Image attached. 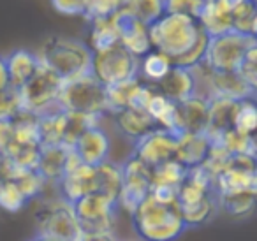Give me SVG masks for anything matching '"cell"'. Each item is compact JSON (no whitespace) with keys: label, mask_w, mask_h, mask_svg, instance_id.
<instances>
[{"label":"cell","mask_w":257,"mask_h":241,"mask_svg":"<svg viewBox=\"0 0 257 241\" xmlns=\"http://www.w3.org/2000/svg\"><path fill=\"white\" fill-rule=\"evenodd\" d=\"M131 220L141 241H176L187 230L178 204H162L150 194L131 213Z\"/></svg>","instance_id":"obj_1"},{"label":"cell","mask_w":257,"mask_h":241,"mask_svg":"<svg viewBox=\"0 0 257 241\" xmlns=\"http://www.w3.org/2000/svg\"><path fill=\"white\" fill-rule=\"evenodd\" d=\"M37 57L41 64L55 72L62 81L90 74L92 50L79 39L53 36L43 44Z\"/></svg>","instance_id":"obj_2"},{"label":"cell","mask_w":257,"mask_h":241,"mask_svg":"<svg viewBox=\"0 0 257 241\" xmlns=\"http://www.w3.org/2000/svg\"><path fill=\"white\" fill-rule=\"evenodd\" d=\"M148 30H150L152 50L168 55L171 60L182 57L201 32L197 20L182 15H168V13L148 25Z\"/></svg>","instance_id":"obj_3"},{"label":"cell","mask_w":257,"mask_h":241,"mask_svg":"<svg viewBox=\"0 0 257 241\" xmlns=\"http://www.w3.org/2000/svg\"><path fill=\"white\" fill-rule=\"evenodd\" d=\"M37 234L58 241H76L81 234L74 208L64 197H41L34 209Z\"/></svg>","instance_id":"obj_4"},{"label":"cell","mask_w":257,"mask_h":241,"mask_svg":"<svg viewBox=\"0 0 257 241\" xmlns=\"http://www.w3.org/2000/svg\"><path fill=\"white\" fill-rule=\"evenodd\" d=\"M58 106L71 113L104 118L107 114L106 86L97 81L92 74L64 81L58 95Z\"/></svg>","instance_id":"obj_5"},{"label":"cell","mask_w":257,"mask_h":241,"mask_svg":"<svg viewBox=\"0 0 257 241\" xmlns=\"http://www.w3.org/2000/svg\"><path fill=\"white\" fill-rule=\"evenodd\" d=\"M253 46H257L255 37L241 36L232 30L222 36L210 37L203 64L213 72H236L245 55Z\"/></svg>","instance_id":"obj_6"},{"label":"cell","mask_w":257,"mask_h":241,"mask_svg":"<svg viewBox=\"0 0 257 241\" xmlns=\"http://www.w3.org/2000/svg\"><path fill=\"white\" fill-rule=\"evenodd\" d=\"M140 58L131 55L121 44L100 51H92L90 74L104 86H113L127 79L138 78Z\"/></svg>","instance_id":"obj_7"},{"label":"cell","mask_w":257,"mask_h":241,"mask_svg":"<svg viewBox=\"0 0 257 241\" xmlns=\"http://www.w3.org/2000/svg\"><path fill=\"white\" fill-rule=\"evenodd\" d=\"M62 83L64 81L55 72H51L50 69L41 64L36 74L18 90L22 109L41 116V114L58 107Z\"/></svg>","instance_id":"obj_8"},{"label":"cell","mask_w":257,"mask_h":241,"mask_svg":"<svg viewBox=\"0 0 257 241\" xmlns=\"http://www.w3.org/2000/svg\"><path fill=\"white\" fill-rule=\"evenodd\" d=\"M81 232H106L114 230L118 220L116 201L102 194H88L72 204Z\"/></svg>","instance_id":"obj_9"},{"label":"cell","mask_w":257,"mask_h":241,"mask_svg":"<svg viewBox=\"0 0 257 241\" xmlns=\"http://www.w3.org/2000/svg\"><path fill=\"white\" fill-rule=\"evenodd\" d=\"M121 167V188L116 199L118 209H123L128 215L141 204V201L150 194L152 167L141 162L138 157L131 155L120 164Z\"/></svg>","instance_id":"obj_10"},{"label":"cell","mask_w":257,"mask_h":241,"mask_svg":"<svg viewBox=\"0 0 257 241\" xmlns=\"http://www.w3.org/2000/svg\"><path fill=\"white\" fill-rule=\"evenodd\" d=\"M213 188H215V195L257 190L255 157H248V155L232 157L227 169H224L213 180Z\"/></svg>","instance_id":"obj_11"},{"label":"cell","mask_w":257,"mask_h":241,"mask_svg":"<svg viewBox=\"0 0 257 241\" xmlns=\"http://www.w3.org/2000/svg\"><path fill=\"white\" fill-rule=\"evenodd\" d=\"M155 86L141 81L140 78L127 79L118 85L106 86L107 114H113L121 109H147V104L154 93Z\"/></svg>","instance_id":"obj_12"},{"label":"cell","mask_w":257,"mask_h":241,"mask_svg":"<svg viewBox=\"0 0 257 241\" xmlns=\"http://www.w3.org/2000/svg\"><path fill=\"white\" fill-rule=\"evenodd\" d=\"M175 148L176 134L162 131V129H154L152 132H148L147 136H143L134 143L133 155L138 157L147 166L155 167L159 164L175 159Z\"/></svg>","instance_id":"obj_13"},{"label":"cell","mask_w":257,"mask_h":241,"mask_svg":"<svg viewBox=\"0 0 257 241\" xmlns=\"http://www.w3.org/2000/svg\"><path fill=\"white\" fill-rule=\"evenodd\" d=\"M78 159L86 166L97 167L111 157V138L100 125L90 127L78 138L72 146Z\"/></svg>","instance_id":"obj_14"},{"label":"cell","mask_w":257,"mask_h":241,"mask_svg":"<svg viewBox=\"0 0 257 241\" xmlns=\"http://www.w3.org/2000/svg\"><path fill=\"white\" fill-rule=\"evenodd\" d=\"M55 187L58 188V195L74 204L81 197L88 194H93L97 188V176H95V167L86 166V164H79L74 169L67 171L60 181Z\"/></svg>","instance_id":"obj_15"},{"label":"cell","mask_w":257,"mask_h":241,"mask_svg":"<svg viewBox=\"0 0 257 241\" xmlns=\"http://www.w3.org/2000/svg\"><path fill=\"white\" fill-rule=\"evenodd\" d=\"M211 141L206 134L201 132H180L176 134L175 160L187 169H192L203 164Z\"/></svg>","instance_id":"obj_16"},{"label":"cell","mask_w":257,"mask_h":241,"mask_svg":"<svg viewBox=\"0 0 257 241\" xmlns=\"http://www.w3.org/2000/svg\"><path fill=\"white\" fill-rule=\"evenodd\" d=\"M232 8L225 0H204L203 9L197 16V25L208 37H217L232 30Z\"/></svg>","instance_id":"obj_17"},{"label":"cell","mask_w":257,"mask_h":241,"mask_svg":"<svg viewBox=\"0 0 257 241\" xmlns=\"http://www.w3.org/2000/svg\"><path fill=\"white\" fill-rule=\"evenodd\" d=\"M238 102L239 100H232L227 97H211L208 100V127L204 134L210 138L211 143L218 141L224 132L232 129Z\"/></svg>","instance_id":"obj_18"},{"label":"cell","mask_w":257,"mask_h":241,"mask_svg":"<svg viewBox=\"0 0 257 241\" xmlns=\"http://www.w3.org/2000/svg\"><path fill=\"white\" fill-rule=\"evenodd\" d=\"M208 85L211 97H227L232 100L253 99L255 90H252L238 72H213L208 69Z\"/></svg>","instance_id":"obj_19"},{"label":"cell","mask_w":257,"mask_h":241,"mask_svg":"<svg viewBox=\"0 0 257 241\" xmlns=\"http://www.w3.org/2000/svg\"><path fill=\"white\" fill-rule=\"evenodd\" d=\"M157 90L169 100L180 104L196 93V79H194L192 69L178 67L173 64L171 71L166 74L161 83H157Z\"/></svg>","instance_id":"obj_20"},{"label":"cell","mask_w":257,"mask_h":241,"mask_svg":"<svg viewBox=\"0 0 257 241\" xmlns=\"http://www.w3.org/2000/svg\"><path fill=\"white\" fill-rule=\"evenodd\" d=\"M71 150L72 148L64 145L41 146L39 160H37V171L48 181V185H57L64 178Z\"/></svg>","instance_id":"obj_21"},{"label":"cell","mask_w":257,"mask_h":241,"mask_svg":"<svg viewBox=\"0 0 257 241\" xmlns=\"http://www.w3.org/2000/svg\"><path fill=\"white\" fill-rule=\"evenodd\" d=\"M88 43L86 46L92 51H100L120 44L121 18L118 15L95 18L88 22Z\"/></svg>","instance_id":"obj_22"},{"label":"cell","mask_w":257,"mask_h":241,"mask_svg":"<svg viewBox=\"0 0 257 241\" xmlns=\"http://www.w3.org/2000/svg\"><path fill=\"white\" fill-rule=\"evenodd\" d=\"M111 116H113L114 127L118 129V132L134 143L143 136H147L148 132H152L154 129H157L150 114L143 109H131L128 107V109L116 111Z\"/></svg>","instance_id":"obj_23"},{"label":"cell","mask_w":257,"mask_h":241,"mask_svg":"<svg viewBox=\"0 0 257 241\" xmlns=\"http://www.w3.org/2000/svg\"><path fill=\"white\" fill-rule=\"evenodd\" d=\"M6 58V67H8L9 74V83H11V88L20 90L34 74L37 72L41 65V60L37 57V53L29 50H15L8 55Z\"/></svg>","instance_id":"obj_24"},{"label":"cell","mask_w":257,"mask_h":241,"mask_svg":"<svg viewBox=\"0 0 257 241\" xmlns=\"http://www.w3.org/2000/svg\"><path fill=\"white\" fill-rule=\"evenodd\" d=\"M147 111L150 118L155 122L157 129L180 134V120H178V104L164 97L155 86L150 100L147 104Z\"/></svg>","instance_id":"obj_25"},{"label":"cell","mask_w":257,"mask_h":241,"mask_svg":"<svg viewBox=\"0 0 257 241\" xmlns=\"http://www.w3.org/2000/svg\"><path fill=\"white\" fill-rule=\"evenodd\" d=\"M120 44L136 58L145 57V55L152 50L148 25L140 22V20L121 18Z\"/></svg>","instance_id":"obj_26"},{"label":"cell","mask_w":257,"mask_h":241,"mask_svg":"<svg viewBox=\"0 0 257 241\" xmlns=\"http://www.w3.org/2000/svg\"><path fill=\"white\" fill-rule=\"evenodd\" d=\"M180 132H201L208 127V100L199 95H192L178 104Z\"/></svg>","instance_id":"obj_27"},{"label":"cell","mask_w":257,"mask_h":241,"mask_svg":"<svg viewBox=\"0 0 257 241\" xmlns=\"http://www.w3.org/2000/svg\"><path fill=\"white\" fill-rule=\"evenodd\" d=\"M116 15L120 18H133L152 25L164 15V0H120Z\"/></svg>","instance_id":"obj_28"},{"label":"cell","mask_w":257,"mask_h":241,"mask_svg":"<svg viewBox=\"0 0 257 241\" xmlns=\"http://www.w3.org/2000/svg\"><path fill=\"white\" fill-rule=\"evenodd\" d=\"M173 67V60L168 55L161 53L157 50H150L145 57L140 58L138 65V78L148 85H157L166 78Z\"/></svg>","instance_id":"obj_29"},{"label":"cell","mask_w":257,"mask_h":241,"mask_svg":"<svg viewBox=\"0 0 257 241\" xmlns=\"http://www.w3.org/2000/svg\"><path fill=\"white\" fill-rule=\"evenodd\" d=\"M39 146H41V139H39V127H37V116L32 113H27V111H22L13 120L11 148H39Z\"/></svg>","instance_id":"obj_30"},{"label":"cell","mask_w":257,"mask_h":241,"mask_svg":"<svg viewBox=\"0 0 257 241\" xmlns=\"http://www.w3.org/2000/svg\"><path fill=\"white\" fill-rule=\"evenodd\" d=\"M37 127H39L41 146L48 145H62L65 129V111L60 106L48 113L37 116Z\"/></svg>","instance_id":"obj_31"},{"label":"cell","mask_w":257,"mask_h":241,"mask_svg":"<svg viewBox=\"0 0 257 241\" xmlns=\"http://www.w3.org/2000/svg\"><path fill=\"white\" fill-rule=\"evenodd\" d=\"M180 216H182L183 223H185L187 229H194V227H199L208 223L218 211V202L217 195H208L203 201L194 202L190 206H178Z\"/></svg>","instance_id":"obj_32"},{"label":"cell","mask_w":257,"mask_h":241,"mask_svg":"<svg viewBox=\"0 0 257 241\" xmlns=\"http://www.w3.org/2000/svg\"><path fill=\"white\" fill-rule=\"evenodd\" d=\"M95 176H97V194H102L106 197L116 201L118 194L121 188V167L118 162L113 160H106L100 166L95 167Z\"/></svg>","instance_id":"obj_33"},{"label":"cell","mask_w":257,"mask_h":241,"mask_svg":"<svg viewBox=\"0 0 257 241\" xmlns=\"http://www.w3.org/2000/svg\"><path fill=\"white\" fill-rule=\"evenodd\" d=\"M187 167H183L180 162H176L175 159L162 162L159 166L152 167V176H150V188L155 187H164V188H173L178 190V187L182 185V181L187 176Z\"/></svg>","instance_id":"obj_34"},{"label":"cell","mask_w":257,"mask_h":241,"mask_svg":"<svg viewBox=\"0 0 257 241\" xmlns=\"http://www.w3.org/2000/svg\"><path fill=\"white\" fill-rule=\"evenodd\" d=\"M255 197H257V190L220 194L217 195L218 209H224L225 213H229L231 216H236V218H243V216H248L253 213Z\"/></svg>","instance_id":"obj_35"},{"label":"cell","mask_w":257,"mask_h":241,"mask_svg":"<svg viewBox=\"0 0 257 241\" xmlns=\"http://www.w3.org/2000/svg\"><path fill=\"white\" fill-rule=\"evenodd\" d=\"M11 181H15L16 187L22 190V194L25 195L29 202L44 197V192L48 187V181L41 176L37 169H18L16 167Z\"/></svg>","instance_id":"obj_36"},{"label":"cell","mask_w":257,"mask_h":241,"mask_svg":"<svg viewBox=\"0 0 257 241\" xmlns=\"http://www.w3.org/2000/svg\"><path fill=\"white\" fill-rule=\"evenodd\" d=\"M232 32L241 36L255 37L257 34V2L245 0L241 4L234 6L231 11Z\"/></svg>","instance_id":"obj_37"},{"label":"cell","mask_w":257,"mask_h":241,"mask_svg":"<svg viewBox=\"0 0 257 241\" xmlns=\"http://www.w3.org/2000/svg\"><path fill=\"white\" fill-rule=\"evenodd\" d=\"M218 145L232 157H239V155H248V157H255V138L253 136H246L241 132L234 131V129H229L227 132L218 138Z\"/></svg>","instance_id":"obj_38"},{"label":"cell","mask_w":257,"mask_h":241,"mask_svg":"<svg viewBox=\"0 0 257 241\" xmlns=\"http://www.w3.org/2000/svg\"><path fill=\"white\" fill-rule=\"evenodd\" d=\"M100 120H102V118L65 111V129H64V141H62V145L72 148L74 143L78 141L79 136H81L86 129L100 125Z\"/></svg>","instance_id":"obj_39"},{"label":"cell","mask_w":257,"mask_h":241,"mask_svg":"<svg viewBox=\"0 0 257 241\" xmlns=\"http://www.w3.org/2000/svg\"><path fill=\"white\" fill-rule=\"evenodd\" d=\"M255 127H257V109H255V102H253V99L239 100L238 107H236L232 129L238 131V132H241V134L253 136Z\"/></svg>","instance_id":"obj_40"},{"label":"cell","mask_w":257,"mask_h":241,"mask_svg":"<svg viewBox=\"0 0 257 241\" xmlns=\"http://www.w3.org/2000/svg\"><path fill=\"white\" fill-rule=\"evenodd\" d=\"M29 204L27 197L22 194L15 181L4 180L0 183V209L8 213H18Z\"/></svg>","instance_id":"obj_41"},{"label":"cell","mask_w":257,"mask_h":241,"mask_svg":"<svg viewBox=\"0 0 257 241\" xmlns=\"http://www.w3.org/2000/svg\"><path fill=\"white\" fill-rule=\"evenodd\" d=\"M208 41L210 37L201 30L197 39L194 41V44L176 60H173V64L178 65V67H185V69H194L197 65H201L204 62V55H206V48H208Z\"/></svg>","instance_id":"obj_42"},{"label":"cell","mask_w":257,"mask_h":241,"mask_svg":"<svg viewBox=\"0 0 257 241\" xmlns=\"http://www.w3.org/2000/svg\"><path fill=\"white\" fill-rule=\"evenodd\" d=\"M120 8V0H83V16L86 20L104 18L116 15Z\"/></svg>","instance_id":"obj_43"},{"label":"cell","mask_w":257,"mask_h":241,"mask_svg":"<svg viewBox=\"0 0 257 241\" xmlns=\"http://www.w3.org/2000/svg\"><path fill=\"white\" fill-rule=\"evenodd\" d=\"M204 0H164V13L168 15H182L197 20Z\"/></svg>","instance_id":"obj_44"},{"label":"cell","mask_w":257,"mask_h":241,"mask_svg":"<svg viewBox=\"0 0 257 241\" xmlns=\"http://www.w3.org/2000/svg\"><path fill=\"white\" fill-rule=\"evenodd\" d=\"M22 111L18 90L8 88L6 92H0V122L15 120Z\"/></svg>","instance_id":"obj_45"},{"label":"cell","mask_w":257,"mask_h":241,"mask_svg":"<svg viewBox=\"0 0 257 241\" xmlns=\"http://www.w3.org/2000/svg\"><path fill=\"white\" fill-rule=\"evenodd\" d=\"M239 78L246 83L252 90L257 88V46H253L252 50H248V53L245 55L243 62L239 64L238 71Z\"/></svg>","instance_id":"obj_46"},{"label":"cell","mask_w":257,"mask_h":241,"mask_svg":"<svg viewBox=\"0 0 257 241\" xmlns=\"http://www.w3.org/2000/svg\"><path fill=\"white\" fill-rule=\"evenodd\" d=\"M57 13L65 16H83V0H50Z\"/></svg>","instance_id":"obj_47"},{"label":"cell","mask_w":257,"mask_h":241,"mask_svg":"<svg viewBox=\"0 0 257 241\" xmlns=\"http://www.w3.org/2000/svg\"><path fill=\"white\" fill-rule=\"evenodd\" d=\"M13 145V120L0 122V155H6Z\"/></svg>","instance_id":"obj_48"},{"label":"cell","mask_w":257,"mask_h":241,"mask_svg":"<svg viewBox=\"0 0 257 241\" xmlns=\"http://www.w3.org/2000/svg\"><path fill=\"white\" fill-rule=\"evenodd\" d=\"M76 241H118L114 230H106V232H81Z\"/></svg>","instance_id":"obj_49"},{"label":"cell","mask_w":257,"mask_h":241,"mask_svg":"<svg viewBox=\"0 0 257 241\" xmlns=\"http://www.w3.org/2000/svg\"><path fill=\"white\" fill-rule=\"evenodd\" d=\"M8 88H11V83H9L8 67H6V58L0 55V92H6Z\"/></svg>","instance_id":"obj_50"},{"label":"cell","mask_w":257,"mask_h":241,"mask_svg":"<svg viewBox=\"0 0 257 241\" xmlns=\"http://www.w3.org/2000/svg\"><path fill=\"white\" fill-rule=\"evenodd\" d=\"M29 241H58V239H51V237H46V236H41V234H36V236L30 237Z\"/></svg>","instance_id":"obj_51"},{"label":"cell","mask_w":257,"mask_h":241,"mask_svg":"<svg viewBox=\"0 0 257 241\" xmlns=\"http://www.w3.org/2000/svg\"><path fill=\"white\" fill-rule=\"evenodd\" d=\"M118 241H125V239H118Z\"/></svg>","instance_id":"obj_52"}]
</instances>
